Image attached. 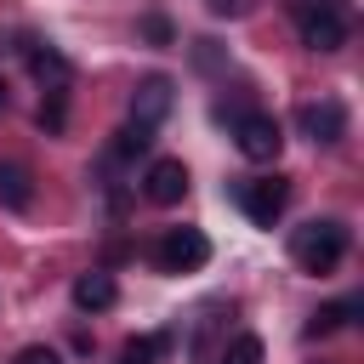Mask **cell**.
<instances>
[{
  "mask_svg": "<svg viewBox=\"0 0 364 364\" xmlns=\"http://www.w3.org/2000/svg\"><path fill=\"white\" fill-rule=\"evenodd\" d=\"M290 256H296V267H307V273H336L341 256H347V222H336V216L301 222V228L290 233Z\"/></svg>",
  "mask_w": 364,
  "mask_h": 364,
  "instance_id": "6da1fadb",
  "label": "cell"
},
{
  "mask_svg": "<svg viewBox=\"0 0 364 364\" xmlns=\"http://www.w3.org/2000/svg\"><path fill=\"white\" fill-rule=\"evenodd\" d=\"M148 142H154V125H136V119H131V125L114 136V154H119V159H136V154H148Z\"/></svg>",
  "mask_w": 364,
  "mask_h": 364,
  "instance_id": "4fadbf2b",
  "label": "cell"
},
{
  "mask_svg": "<svg viewBox=\"0 0 364 364\" xmlns=\"http://www.w3.org/2000/svg\"><path fill=\"white\" fill-rule=\"evenodd\" d=\"M358 307H364L358 296H347V301H330V307H318V313L307 318V336H330V330H341V324H347V318H353Z\"/></svg>",
  "mask_w": 364,
  "mask_h": 364,
  "instance_id": "7c38bea8",
  "label": "cell"
},
{
  "mask_svg": "<svg viewBox=\"0 0 364 364\" xmlns=\"http://www.w3.org/2000/svg\"><path fill=\"white\" fill-rule=\"evenodd\" d=\"M11 364H63V353H57V347H40V341H34V347H23V353H17Z\"/></svg>",
  "mask_w": 364,
  "mask_h": 364,
  "instance_id": "ac0fdd59",
  "label": "cell"
},
{
  "mask_svg": "<svg viewBox=\"0 0 364 364\" xmlns=\"http://www.w3.org/2000/svg\"><path fill=\"white\" fill-rule=\"evenodd\" d=\"M296 23H301V46H313V51H341L347 46V17L330 0H307Z\"/></svg>",
  "mask_w": 364,
  "mask_h": 364,
  "instance_id": "3957f363",
  "label": "cell"
},
{
  "mask_svg": "<svg viewBox=\"0 0 364 364\" xmlns=\"http://www.w3.org/2000/svg\"><path fill=\"white\" fill-rule=\"evenodd\" d=\"M142 193H148L154 205H176V199L188 193V165H182V159H154L148 176H142Z\"/></svg>",
  "mask_w": 364,
  "mask_h": 364,
  "instance_id": "ba28073f",
  "label": "cell"
},
{
  "mask_svg": "<svg viewBox=\"0 0 364 364\" xmlns=\"http://www.w3.org/2000/svg\"><path fill=\"white\" fill-rule=\"evenodd\" d=\"M262 358H267V353H262V336H233L216 364H262Z\"/></svg>",
  "mask_w": 364,
  "mask_h": 364,
  "instance_id": "5bb4252c",
  "label": "cell"
},
{
  "mask_svg": "<svg viewBox=\"0 0 364 364\" xmlns=\"http://www.w3.org/2000/svg\"><path fill=\"white\" fill-rule=\"evenodd\" d=\"M0 205L6 210H28L34 205V171L23 159H0Z\"/></svg>",
  "mask_w": 364,
  "mask_h": 364,
  "instance_id": "30bf717a",
  "label": "cell"
},
{
  "mask_svg": "<svg viewBox=\"0 0 364 364\" xmlns=\"http://www.w3.org/2000/svg\"><path fill=\"white\" fill-rule=\"evenodd\" d=\"M119 364H154V336H136L119 347Z\"/></svg>",
  "mask_w": 364,
  "mask_h": 364,
  "instance_id": "e0dca14e",
  "label": "cell"
},
{
  "mask_svg": "<svg viewBox=\"0 0 364 364\" xmlns=\"http://www.w3.org/2000/svg\"><path fill=\"white\" fill-rule=\"evenodd\" d=\"M142 40H148V46H171V40H176L171 17H159V11H154V17H142Z\"/></svg>",
  "mask_w": 364,
  "mask_h": 364,
  "instance_id": "2e32d148",
  "label": "cell"
},
{
  "mask_svg": "<svg viewBox=\"0 0 364 364\" xmlns=\"http://www.w3.org/2000/svg\"><path fill=\"white\" fill-rule=\"evenodd\" d=\"M114 301H119V284H114V273L91 267V273H80V279H74V307H80V313H108Z\"/></svg>",
  "mask_w": 364,
  "mask_h": 364,
  "instance_id": "9c48e42d",
  "label": "cell"
},
{
  "mask_svg": "<svg viewBox=\"0 0 364 364\" xmlns=\"http://www.w3.org/2000/svg\"><path fill=\"white\" fill-rule=\"evenodd\" d=\"M159 267L165 273H199L205 262H210V239L199 233V228H171L165 239H159Z\"/></svg>",
  "mask_w": 364,
  "mask_h": 364,
  "instance_id": "5b68a950",
  "label": "cell"
},
{
  "mask_svg": "<svg viewBox=\"0 0 364 364\" xmlns=\"http://www.w3.org/2000/svg\"><path fill=\"white\" fill-rule=\"evenodd\" d=\"M284 205H290V182H284V176H256V182L239 188V210H245L256 228H273V222L284 216Z\"/></svg>",
  "mask_w": 364,
  "mask_h": 364,
  "instance_id": "277c9868",
  "label": "cell"
},
{
  "mask_svg": "<svg viewBox=\"0 0 364 364\" xmlns=\"http://www.w3.org/2000/svg\"><path fill=\"white\" fill-rule=\"evenodd\" d=\"M6 102H11V97H6V80H0V114H6Z\"/></svg>",
  "mask_w": 364,
  "mask_h": 364,
  "instance_id": "ffe728a7",
  "label": "cell"
},
{
  "mask_svg": "<svg viewBox=\"0 0 364 364\" xmlns=\"http://www.w3.org/2000/svg\"><path fill=\"white\" fill-rule=\"evenodd\" d=\"M233 142H239V154H245V159L273 165V159H279V148H284V125H279L273 114H239V119H233Z\"/></svg>",
  "mask_w": 364,
  "mask_h": 364,
  "instance_id": "7a4b0ae2",
  "label": "cell"
},
{
  "mask_svg": "<svg viewBox=\"0 0 364 364\" xmlns=\"http://www.w3.org/2000/svg\"><path fill=\"white\" fill-rule=\"evenodd\" d=\"M171 102H176V85H171L165 74H148V80L136 85V97H131V119H136V125H159V119L171 114Z\"/></svg>",
  "mask_w": 364,
  "mask_h": 364,
  "instance_id": "52a82bcc",
  "label": "cell"
},
{
  "mask_svg": "<svg viewBox=\"0 0 364 364\" xmlns=\"http://www.w3.org/2000/svg\"><path fill=\"white\" fill-rule=\"evenodd\" d=\"M250 6H256V0H210V11H216V17H245Z\"/></svg>",
  "mask_w": 364,
  "mask_h": 364,
  "instance_id": "d6986e66",
  "label": "cell"
},
{
  "mask_svg": "<svg viewBox=\"0 0 364 364\" xmlns=\"http://www.w3.org/2000/svg\"><path fill=\"white\" fill-rule=\"evenodd\" d=\"M34 119H40V131H46V136H57V131H63V119H68V91H51V97L40 102V114H34Z\"/></svg>",
  "mask_w": 364,
  "mask_h": 364,
  "instance_id": "9a60e30c",
  "label": "cell"
},
{
  "mask_svg": "<svg viewBox=\"0 0 364 364\" xmlns=\"http://www.w3.org/2000/svg\"><path fill=\"white\" fill-rule=\"evenodd\" d=\"M296 125H301L313 142H324V148H330V142H341V136H347V108H341L336 97H318V102H301V108H296Z\"/></svg>",
  "mask_w": 364,
  "mask_h": 364,
  "instance_id": "8992f818",
  "label": "cell"
},
{
  "mask_svg": "<svg viewBox=\"0 0 364 364\" xmlns=\"http://www.w3.org/2000/svg\"><path fill=\"white\" fill-rule=\"evenodd\" d=\"M23 57H28L34 80H46V91H68L74 68H68V57H63V51H51V46H23Z\"/></svg>",
  "mask_w": 364,
  "mask_h": 364,
  "instance_id": "8fae6325",
  "label": "cell"
}]
</instances>
